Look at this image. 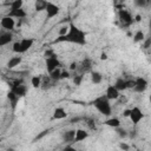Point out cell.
Returning a JSON list of instances; mask_svg holds the SVG:
<instances>
[{
    "label": "cell",
    "mask_w": 151,
    "mask_h": 151,
    "mask_svg": "<svg viewBox=\"0 0 151 151\" xmlns=\"http://www.w3.org/2000/svg\"><path fill=\"white\" fill-rule=\"evenodd\" d=\"M54 42H70V44L84 46L86 44V33L81 28L76 26L73 22H70L68 32L64 35H59L54 40Z\"/></svg>",
    "instance_id": "6da1fadb"
},
{
    "label": "cell",
    "mask_w": 151,
    "mask_h": 151,
    "mask_svg": "<svg viewBox=\"0 0 151 151\" xmlns=\"http://www.w3.org/2000/svg\"><path fill=\"white\" fill-rule=\"evenodd\" d=\"M110 99L105 96V94H103V96H99V97H97L93 101H92V104H93V106L103 114V116H110L111 114V112H112V106H111V104H110Z\"/></svg>",
    "instance_id": "7a4b0ae2"
},
{
    "label": "cell",
    "mask_w": 151,
    "mask_h": 151,
    "mask_svg": "<svg viewBox=\"0 0 151 151\" xmlns=\"http://www.w3.org/2000/svg\"><path fill=\"white\" fill-rule=\"evenodd\" d=\"M118 20H119V22L123 27H130L134 22V19L131 15V13L127 9H124V8L118 9Z\"/></svg>",
    "instance_id": "3957f363"
},
{
    "label": "cell",
    "mask_w": 151,
    "mask_h": 151,
    "mask_svg": "<svg viewBox=\"0 0 151 151\" xmlns=\"http://www.w3.org/2000/svg\"><path fill=\"white\" fill-rule=\"evenodd\" d=\"M9 87H11V91L14 92L17 96H19L20 98L24 97L27 92V87L24 85L22 80H15L14 83L9 84Z\"/></svg>",
    "instance_id": "277c9868"
},
{
    "label": "cell",
    "mask_w": 151,
    "mask_h": 151,
    "mask_svg": "<svg viewBox=\"0 0 151 151\" xmlns=\"http://www.w3.org/2000/svg\"><path fill=\"white\" fill-rule=\"evenodd\" d=\"M134 80H136V81H134V86H133L132 90H133L134 92H137V93H143V92H145L146 88H147V85H149L147 80H146L144 77H137Z\"/></svg>",
    "instance_id": "5b68a950"
},
{
    "label": "cell",
    "mask_w": 151,
    "mask_h": 151,
    "mask_svg": "<svg viewBox=\"0 0 151 151\" xmlns=\"http://www.w3.org/2000/svg\"><path fill=\"white\" fill-rule=\"evenodd\" d=\"M45 65H46V70H47V72L51 73V72H53L54 70H57L58 67H60L61 64H60L58 57H57V55H53V57H48V58H46V60H45Z\"/></svg>",
    "instance_id": "8992f818"
},
{
    "label": "cell",
    "mask_w": 151,
    "mask_h": 151,
    "mask_svg": "<svg viewBox=\"0 0 151 151\" xmlns=\"http://www.w3.org/2000/svg\"><path fill=\"white\" fill-rule=\"evenodd\" d=\"M129 118H130V120H131V123L133 125H137L144 118V113H143V111L138 106H134V107L131 109V113H130Z\"/></svg>",
    "instance_id": "52a82bcc"
},
{
    "label": "cell",
    "mask_w": 151,
    "mask_h": 151,
    "mask_svg": "<svg viewBox=\"0 0 151 151\" xmlns=\"http://www.w3.org/2000/svg\"><path fill=\"white\" fill-rule=\"evenodd\" d=\"M45 12H46V19L50 20V19L57 17V15L60 13V7H59L58 5H55V4L51 2V1H48V5H47Z\"/></svg>",
    "instance_id": "ba28073f"
},
{
    "label": "cell",
    "mask_w": 151,
    "mask_h": 151,
    "mask_svg": "<svg viewBox=\"0 0 151 151\" xmlns=\"http://www.w3.org/2000/svg\"><path fill=\"white\" fill-rule=\"evenodd\" d=\"M0 25L5 31H12V29H14V26H15L14 18H12L9 15H6L0 20Z\"/></svg>",
    "instance_id": "9c48e42d"
},
{
    "label": "cell",
    "mask_w": 151,
    "mask_h": 151,
    "mask_svg": "<svg viewBox=\"0 0 151 151\" xmlns=\"http://www.w3.org/2000/svg\"><path fill=\"white\" fill-rule=\"evenodd\" d=\"M105 96L110 99V100H117L120 96V91L114 86V85H109L106 87V91H105Z\"/></svg>",
    "instance_id": "30bf717a"
},
{
    "label": "cell",
    "mask_w": 151,
    "mask_h": 151,
    "mask_svg": "<svg viewBox=\"0 0 151 151\" xmlns=\"http://www.w3.org/2000/svg\"><path fill=\"white\" fill-rule=\"evenodd\" d=\"M13 40V34L11 31H2L0 33V46H5Z\"/></svg>",
    "instance_id": "8fae6325"
},
{
    "label": "cell",
    "mask_w": 151,
    "mask_h": 151,
    "mask_svg": "<svg viewBox=\"0 0 151 151\" xmlns=\"http://www.w3.org/2000/svg\"><path fill=\"white\" fill-rule=\"evenodd\" d=\"M7 15H9V17H12V18H14V19H24V18L27 15V13H26V11H25L24 8H18V9H12V11H9Z\"/></svg>",
    "instance_id": "7c38bea8"
},
{
    "label": "cell",
    "mask_w": 151,
    "mask_h": 151,
    "mask_svg": "<svg viewBox=\"0 0 151 151\" xmlns=\"http://www.w3.org/2000/svg\"><path fill=\"white\" fill-rule=\"evenodd\" d=\"M19 41H20V45H21L22 53L27 52L33 46V44H34V39H32V38H24V39H21Z\"/></svg>",
    "instance_id": "4fadbf2b"
},
{
    "label": "cell",
    "mask_w": 151,
    "mask_h": 151,
    "mask_svg": "<svg viewBox=\"0 0 151 151\" xmlns=\"http://www.w3.org/2000/svg\"><path fill=\"white\" fill-rule=\"evenodd\" d=\"M21 61H22V57H20V54L14 55V57H12V58L7 61V67H8L9 70H11V68H14V67L19 66V65L21 64Z\"/></svg>",
    "instance_id": "5bb4252c"
},
{
    "label": "cell",
    "mask_w": 151,
    "mask_h": 151,
    "mask_svg": "<svg viewBox=\"0 0 151 151\" xmlns=\"http://www.w3.org/2000/svg\"><path fill=\"white\" fill-rule=\"evenodd\" d=\"M61 138H63V142H65V143H72V142H74L76 130H67V131H65L63 133Z\"/></svg>",
    "instance_id": "9a60e30c"
},
{
    "label": "cell",
    "mask_w": 151,
    "mask_h": 151,
    "mask_svg": "<svg viewBox=\"0 0 151 151\" xmlns=\"http://www.w3.org/2000/svg\"><path fill=\"white\" fill-rule=\"evenodd\" d=\"M92 66H93V63H92V59L90 58H85L81 63H80V70L83 72H88V71H92Z\"/></svg>",
    "instance_id": "2e32d148"
},
{
    "label": "cell",
    "mask_w": 151,
    "mask_h": 151,
    "mask_svg": "<svg viewBox=\"0 0 151 151\" xmlns=\"http://www.w3.org/2000/svg\"><path fill=\"white\" fill-rule=\"evenodd\" d=\"M67 117V112L64 107H55L53 111V118L54 119H64Z\"/></svg>",
    "instance_id": "e0dca14e"
},
{
    "label": "cell",
    "mask_w": 151,
    "mask_h": 151,
    "mask_svg": "<svg viewBox=\"0 0 151 151\" xmlns=\"http://www.w3.org/2000/svg\"><path fill=\"white\" fill-rule=\"evenodd\" d=\"M88 137V132L83 130V129H78L76 130V138H74V142H83L85 140L86 138Z\"/></svg>",
    "instance_id": "ac0fdd59"
},
{
    "label": "cell",
    "mask_w": 151,
    "mask_h": 151,
    "mask_svg": "<svg viewBox=\"0 0 151 151\" xmlns=\"http://www.w3.org/2000/svg\"><path fill=\"white\" fill-rule=\"evenodd\" d=\"M104 124L105 125H107V126H110V127H113V129H117V127H119L120 126V120L117 118V117H111V118H109V119H106L105 122H104Z\"/></svg>",
    "instance_id": "d6986e66"
},
{
    "label": "cell",
    "mask_w": 151,
    "mask_h": 151,
    "mask_svg": "<svg viewBox=\"0 0 151 151\" xmlns=\"http://www.w3.org/2000/svg\"><path fill=\"white\" fill-rule=\"evenodd\" d=\"M47 5H48V1L47 0H35V2H34V9L37 12L46 11Z\"/></svg>",
    "instance_id": "ffe728a7"
},
{
    "label": "cell",
    "mask_w": 151,
    "mask_h": 151,
    "mask_svg": "<svg viewBox=\"0 0 151 151\" xmlns=\"http://www.w3.org/2000/svg\"><path fill=\"white\" fill-rule=\"evenodd\" d=\"M101 80H103V76H101L100 72H98V71H91V81H92V84L98 85V84L101 83Z\"/></svg>",
    "instance_id": "44dd1931"
},
{
    "label": "cell",
    "mask_w": 151,
    "mask_h": 151,
    "mask_svg": "<svg viewBox=\"0 0 151 151\" xmlns=\"http://www.w3.org/2000/svg\"><path fill=\"white\" fill-rule=\"evenodd\" d=\"M31 85L34 88L41 87V85H42V78H41V76H33L31 78Z\"/></svg>",
    "instance_id": "7402d4cb"
},
{
    "label": "cell",
    "mask_w": 151,
    "mask_h": 151,
    "mask_svg": "<svg viewBox=\"0 0 151 151\" xmlns=\"http://www.w3.org/2000/svg\"><path fill=\"white\" fill-rule=\"evenodd\" d=\"M119 91H124V90H126L127 88V83H126V79H123V78H118L116 81H114V84H113Z\"/></svg>",
    "instance_id": "603a6c76"
},
{
    "label": "cell",
    "mask_w": 151,
    "mask_h": 151,
    "mask_svg": "<svg viewBox=\"0 0 151 151\" xmlns=\"http://www.w3.org/2000/svg\"><path fill=\"white\" fill-rule=\"evenodd\" d=\"M7 97H8V99H9V103H11V105H12V107L13 109H15V105H17V103L19 101V96H17L14 92H12L11 90H9V92H8V94H7Z\"/></svg>",
    "instance_id": "cb8c5ba5"
},
{
    "label": "cell",
    "mask_w": 151,
    "mask_h": 151,
    "mask_svg": "<svg viewBox=\"0 0 151 151\" xmlns=\"http://www.w3.org/2000/svg\"><path fill=\"white\" fill-rule=\"evenodd\" d=\"M145 40V34L143 31H137L134 34H133V42H143Z\"/></svg>",
    "instance_id": "d4e9b609"
},
{
    "label": "cell",
    "mask_w": 151,
    "mask_h": 151,
    "mask_svg": "<svg viewBox=\"0 0 151 151\" xmlns=\"http://www.w3.org/2000/svg\"><path fill=\"white\" fill-rule=\"evenodd\" d=\"M50 77H51L52 81L60 80V79H61V70H60V67H58L57 70H54L53 72H51V73H50Z\"/></svg>",
    "instance_id": "484cf974"
},
{
    "label": "cell",
    "mask_w": 151,
    "mask_h": 151,
    "mask_svg": "<svg viewBox=\"0 0 151 151\" xmlns=\"http://www.w3.org/2000/svg\"><path fill=\"white\" fill-rule=\"evenodd\" d=\"M22 6H24V0H13L11 2V5H9V11L22 8Z\"/></svg>",
    "instance_id": "4316f807"
},
{
    "label": "cell",
    "mask_w": 151,
    "mask_h": 151,
    "mask_svg": "<svg viewBox=\"0 0 151 151\" xmlns=\"http://www.w3.org/2000/svg\"><path fill=\"white\" fill-rule=\"evenodd\" d=\"M116 131H117V134H118L120 138H126V137L129 136V132H127L125 129H122L120 126H119V127H117V129H116Z\"/></svg>",
    "instance_id": "83f0119b"
},
{
    "label": "cell",
    "mask_w": 151,
    "mask_h": 151,
    "mask_svg": "<svg viewBox=\"0 0 151 151\" xmlns=\"http://www.w3.org/2000/svg\"><path fill=\"white\" fill-rule=\"evenodd\" d=\"M68 28H70V25H64V26H61L60 28H59V35H64V34H66L67 32H68Z\"/></svg>",
    "instance_id": "f1b7e54d"
},
{
    "label": "cell",
    "mask_w": 151,
    "mask_h": 151,
    "mask_svg": "<svg viewBox=\"0 0 151 151\" xmlns=\"http://www.w3.org/2000/svg\"><path fill=\"white\" fill-rule=\"evenodd\" d=\"M133 2L137 7H145L147 4V0H133Z\"/></svg>",
    "instance_id": "f546056e"
},
{
    "label": "cell",
    "mask_w": 151,
    "mask_h": 151,
    "mask_svg": "<svg viewBox=\"0 0 151 151\" xmlns=\"http://www.w3.org/2000/svg\"><path fill=\"white\" fill-rule=\"evenodd\" d=\"M81 80H83V74H78V76H76L74 77V79H73V83L76 84V85H80L81 84Z\"/></svg>",
    "instance_id": "4dcf8cb0"
},
{
    "label": "cell",
    "mask_w": 151,
    "mask_h": 151,
    "mask_svg": "<svg viewBox=\"0 0 151 151\" xmlns=\"http://www.w3.org/2000/svg\"><path fill=\"white\" fill-rule=\"evenodd\" d=\"M124 1H125V0H113V4H114V6L119 9V8H122V6H123Z\"/></svg>",
    "instance_id": "1f68e13d"
},
{
    "label": "cell",
    "mask_w": 151,
    "mask_h": 151,
    "mask_svg": "<svg viewBox=\"0 0 151 151\" xmlns=\"http://www.w3.org/2000/svg\"><path fill=\"white\" fill-rule=\"evenodd\" d=\"M44 55H45V58H48V57H53V55H55V53H54L53 50H47V51H45Z\"/></svg>",
    "instance_id": "d6a6232c"
},
{
    "label": "cell",
    "mask_w": 151,
    "mask_h": 151,
    "mask_svg": "<svg viewBox=\"0 0 151 151\" xmlns=\"http://www.w3.org/2000/svg\"><path fill=\"white\" fill-rule=\"evenodd\" d=\"M86 122H87L86 124H87V126H88L90 129H92V130H94V129H96V124H94V122H93V120H91V119H87Z\"/></svg>",
    "instance_id": "836d02e7"
},
{
    "label": "cell",
    "mask_w": 151,
    "mask_h": 151,
    "mask_svg": "<svg viewBox=\"0 0 151 151\" xmlns=\"http://www.w3.org/2000/svg\"><path fill=\"white\" fill-rule=\"evenodd\" d=\"M79 67H78V63L77 61H73V63H71V65H70V71H74V70H78Z\"/></svg>",
    "instance_id": "e575fe53"
},
{
    "label": "cell",
    "mask_w": 151,
    "mask_h": 151,
    "mask_svg": "<svg viewBox=\"0 0 151 151\" xmlns=\"http://www.w3.org/2000/svg\"><path fill=\"white\" fill-rule=\"evenodd\" d=\"M134 79H130V80H126V83H127V88H133V86H134Z\"/></svg>",
    "instance_id": "d590c367"
},
{
    "label": "cell",
    "mask_w": 151,
    "mask_h": 151,
    "mask_svg": "<svg viewBox=\"0 0 151 151\" xmlns=\"http://www.w3.org/2000/svg\"><path fill=\"white\" fill-rule=\"evenodd\" d=\"M68 77H70L68 71H61V79H65V78H68Z\"/></svg>",
    "instance_id": "8d00e7d4"
},
{
    "label": "cell",
    "mask_w": 151,
    "mask_h": 151,
    "mask_svg": "<svg viewBox=\"0 0 151 151\" xmlns=\"http://www.w3.org/2000/svg\"><path fill=\"white\" fill-rule=\"evenodd\" d=\"M151 45V39H146L144 40V48H149Z\"/></svg>",
    "instance_id": "74e56055"
},
{
    "label": "cell",
    "mask_w": 151,
    "mask_h": 151,
    "mask_svg": "<svg viewBox=\"0 0 151 151\" xmlns=\"http://www.w3.org/2000/svg\"><path fill=\"white\" fill-rule=\"evenodd\" d=\"M130 113H131V109H129V110H124V112H123V117L129 118V117H130Z\"/></svg>",
    "instance_id": "f35d334b"
},
{
    "label": "cell",
    "mask_w": 151,
    "mask_h": 151,
    "mask_svg": "<svg viewBox=\"0 0 151 151\" xmlns=\"http://www.w3.org/2000/svg\"><path fill=\"white\" fill-rule=\"evenodd\" d=\"M119 147H120V149H123V150H129V147H130V146H129L127 144H125V143H122V144L119 145Z\"/></svg>",
    "instance_id": "ab89813d"
},
{
    "label": "cell",
    "mask_w": 151,
    "mask_h": 151,
    "mask_svg": "<svg viewBox=\"0 0 151 151\" xmlns=\"http://www.w3.org/2000/svg\"><path fill=\"white\" fill-rule=\"evenodd\" d=\"M107 59V54L104 52V53H101L100 54V60H106Z\"/></svg>",
    "instance_id": "60d3db41"
},
{
    "label": "cell",
    "mask_w": 151,
    "mask_h": 151,
    "mask_svg": "<svg viewBox=\"0 0 151 151\" xmlns=\"http://www.w3.org/2000/svg\"><path fill=\"white\" fill-rule=\"evenodd\" d=\"M142 20V17L138 14V15H136V18H134V21H137V22H139Z\"/></svg>",
    "instance_id": "b9f144b4"
},
{
    "label": "cell",
    "mask_w": 151,
    "mask_h": 151,
    "mask_svg": "<svg viewBox=\"0 0 151 151\" xmlns=\"http://www.w3.org/2000/svg\"><path fill=\"white\" fill-rule=\"evenodd\" d=\"M129 136H130L131 138H134V137H136V131H131V132L129 133Z\"/></svg>",
    "instance_id": "7bdbcfd3"
},
{
    "label": "cell",
    "mask_w": 151,
    "mask_h": 151,
    "mask_svg": "<svg viewBox=\"0 0 151 151\" xmlns=\"http://www.w3.org/2000/svg\"><path fill=\"white\" fill-rule=\"evenodd\" d=\"M149 28H150V31H151V19H150V21H149Z\"/></svg>",
    "instance_id": "ee69618b"
},
{
    "label": "cell",
    "mask_w": 151,
    "mask_h": 151,
    "mask_svg": "<svg viewBox=\"0 0 151 151\" xmlns=\"http://www.w3.org/2000/svg\"><path fill=\"white\" fill-rule=\"evenodd\" d=\"M149 100H150V103H151V94L149 96Z\"/></svg>",
    "instance_id": "f6af8a7d"
}]
</instances>
